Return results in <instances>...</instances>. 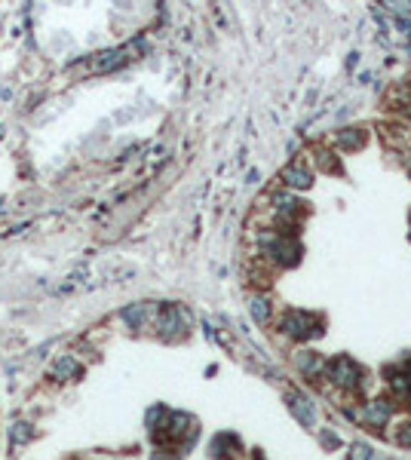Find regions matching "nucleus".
I'll list each match as a JSON object with an SVG mask.
<instances>
[{"label": "nucleus", "instance_id": "obj_15", "mask_svg": "<svg viewBox=\"0 0 411 460\" xmlns=\"http://www.w3.org/2000/svg\"><path fill=\"white\" fill-rule=\"evenodd\" d=\"M381 4H384V9H390V13L399 16V19L411 16V0H381Z\"/></svg>", "mask_w": 411, "mask_h": 460}, {"label": "nucleus", "instance_id": "obj_11", "mask_svg": "<svg viewBox=\"0 0 411 460\" xmlns=\"http://www.w3.org/2000/svg\"><path fill=\"white\" fill-rule=\"evenodd\" d=\"M298 368H301L307 377H316V374H320L323 368H325V362H323L316 353H304V356H298Z\"/></svg>", "mask_w": 411, "mask_h": 460}, {"label": "nucleus", "instance_id": "obj_22", "mask_svg": "<svg viewBox=\"0 0 411 460\" xmlns=\"http://www.w3.org/2000/svg\"><path fill=\"white\" fill-rule=\"evenodd\" d=\"M0 206H4V200H0Z\"/></svg>", "mask_w": 411, "mask_h": 460}, {"label": "nucleus", "instance_id": "obj_12", "mask_svg": "<svg viewBox=\"0 0 411 460\" xmlns=\"http://www.w3.org/2000/svg\"><path fill=\"white\" fill-rule=\"evenodd\" d=\"M249 310L255 316V322H267V320H270V298H267V295H255L252 304H249Z\"/></svg>", "mask_w": 411, "mask_h": 460}, {"label": "nucleus", "instance_id": "obj_7", "mask_svg": "<svg viewBox=\"0 0 411 460\" xmlns=\"http://www.w3.org/2000/svg\"><path fill=\"white\" fill-rule=\"evenodd\" d=\"M153 313H157V310H153L151 304L141 301V304H129V307H126V310H123L120 316H123V322H126L129 329H145L148 320H151Z\"/></svg>", "mask_w": 411, "mask_h": 460}, {"label": "nucleus", "instance_id": "obj_21", "mask_svg": "<svg viewBox=\"0 0 411 460\" xmlns=\"http://www.w3.org/2000/svg\"><path fill=\"white\" fill-rule=\"evenodd\" d=\"M396 442H399V445H411V424H405L402 429H399V433H396Z\"/></svg>", "mask_w": 411, "mask_h": 460}, {"label": "nucleus", "instance_id": "obj_5", "mask_svg": "<svg viewBox=\"0 0 411 460\" xmlns=\"http://www.w3.org/2000/svg\"><path fill=\"white\" fill-rule=\"evenodd\" d=\"M129 53L132 49H108V53H98V56H92L89 61V71L92 74H108V71H117L120 65H126L129 61Z\"/></svg>", "mask_w": 411, "mask_h": 460}, {"label": "nucleus", "instance_id": "obj_2", "mask_svg": "<svg viewBox=\"0 0 411 460\" xmlns=\"http://www.w3.org/2000/svg\"><path fill=\"white\" fill-rule=\"evenodd\" d=\"M264 245H267V255H273V258L280 264H285V267H292V264H298V258H301V245H298V240L289 237V233L264 237Z\"/></svg>", "mask_w": 411, "mask_h": 460}, {"label": "nucleus", "instance_id": "obj_19", "mask_svg": "<svg viewBox=\"0 0 411 460\" xmlns=\"http://www.w3.org/2000/svg\"><path fill=\"white\" fill-rule=\"evenodd\" d=\"M347 460H372V448H368V445H353L350 457H347Z\"/></svg>", "mask_w": 411, "mask_h": 460}, {"label": "nucleus", "instance_id": "obj_20", "mask_svg": "<svg viewBox=\"0 0 411 460\" xmlns=\"http://www.w3.org/2000/svg\"><path fill=\"white\" fill-rule=\"evenodd\" d=\"M151 460H178V451H172V448H157Z\"/></svg>", "mask_w": 411, "mask_h": 460}, {"label": "nucleus", "instance_id": "obj_16", "mask_svg": "<svg viewBox=\"0 0 411 460\" xmlns=\"http://www.w3.org/2000/svg\"><path fill=\"white\" fill-rule=\"evenodd\" d=\"M31 436H34V429H31V424H28V421H16V424H13V445L28 442Z\"/></svg>", "mask_w": 411, "mask_h": 460}, {"label": "nucleus", "instance_id": "obj_10", "mask_svg": "<svg viewBox=\"0 0 411 460\" xmlns=\"http://www.w3.org/2000/svg\"><path fill=\"white\" fill-rule=\"evenodd\" d=\"M289 405H292V412H295V417L301 424H307V426L316 424V408H313V402L307 396H289Z\"/></svg>", "mask_w": 411, "mask_h": 460}, {"label": "nucleus", "instance_id": "obj_8", "mask_svg": "<svg viewBox=\"0 0 411 460\" xmlns=\"http://www.w3.org/2000/svg\"><path fill=\"white\" fill-rule=\"evenodd\" d=\"M283 181L289 184V188H298V190H307L313 184V175L310 169L304 166V163H292V166L283 169Z\"/></svg>", "mask_w": 411, "mask_h": 460}, {"label": "nucleus", "instance_id": "obj_3", "mask_svg": "<svg viewBox=\"0 0 411 460\" xmlns=\"http://www.w3.org/2000/svg\"><path fill=\"white\" fill-rule=\"evenodd\" d=\"M184 325H188V313H184L181 307L166 304L157 310V332H160V337H166V341L178 337L184 332Z\"/></svg>", "mask_w": 411, "mask_h": 460}, {"label": "nucleus", "instance_id": "obj_18", "mask_svg": "<svg viewBox=\"0 0 411 460\" xmlns=\"http://www.w3.org/2000/svg\"><path fill=\"white\" fill-rule=\"evenodd\" d=\"M163 417H166V408H163V405H153L151 412H148L145 424H148V429H151V433H153V429H157V426L163 424Z\"/></svg>", "mask_w": 411, "mask_h": 460}, {"label": "nucleus", "instance_id": "obj_13", "mask_svg": "<svg viewBox=\"0 0 411 460\" xmlns=\"http://www.w3.org/2000/svg\"><path fill=\"white\" fill-rule=\"evenodd\" d=\"M313 157H316V166H320L323 172H338L341 169V163H338V157L332 150H325V148H316L313 150Z\"/></svg>", "mask_w": 411, "mask_h": 460}, {"label": "nucleus", "instance_id": "obj_9", "mask_svg": "<svg viewBox=\"0 0 411 460\" xmlns=\"http://www.w3.org/2000/svg\"><path fill=\"white\" fill-rule=\"evenodd\" d=\"M83 374V365H80L74 356H61V359L53 365V377L56 381H74V377Z\"/></svg>", "mask_w": 411, "mask_h": 460}, {"label": "nucleus", "instance_id": "obj_6", "mask_svg": "<svg viewBox=\"0 0 411 460\" xmlns=\"http://www.w3.org/2000/svg\"><path fill=\"white\" fill-rule=\"evenodd\" d=\"M390 414H393V405L387 399H372V402L362 405V412H356L359 421H365L368 426H384L390 421Z\"/></svg>", "mask_w": 411, "mask_h": 460}, {"label": "nucleus", "instance_id": "obj_14", "mask_svg": "<svg viewBox=\"0 0 411 460\" xmlns=\"http://www.w3.org/2000/svg\"><path fill=\"white\" fill-rule=\"evenodd\" d=\"M341 145L344 148H362L365 145V132L362 129H341Z\"/></svg>", "mask_w": 411, "mask_h": 460}, {"label": "nucleus", "instance_id": "obj_1", "mask_svg": "<svg viewBox=\"0 0 411 460\" xmlns=\"http://www.w3.org/2000/svg\"><path fill=\"white\" fill-rule=\"evenodd\" d=\"M283 334L295 337V341H304V337H316V334H323V322L316 320L313 313L292 310V313L283 316Z\"/></svg>", "mask_w": 411, "mask_h": 460}, {"label": "nucleus", "instance_id": "obj_4", "mask_svg": "<svg viewBox=\"0 0 411 460\" xmlns=\"http://www.w3.org/2000/svg\"><path fill=\"white\" fill-rule=\"evenodd\" d=\"M325 372L332 377V384L341 387V390H356L359 387V368L353 365V359H347V356L335 359L332 365H325Z\"/></svg>", "mask_w": 411, "mask_h": 460}, {"label": "nucleus", "instance_id": "obj_17", "mask_svg": "<svg viewBox=\"0 0 411 460\" xmlns=\"http://www.w3.org/2000/svg\"><path fill=\"white\" fill-rule=\"evenodd\" d=\"M273 203H276V212H280V215H295L298 212V203L289 197V193H280Z\"/></svg>", "mask_w": 411, "mask_h": 460}]
</instances>
